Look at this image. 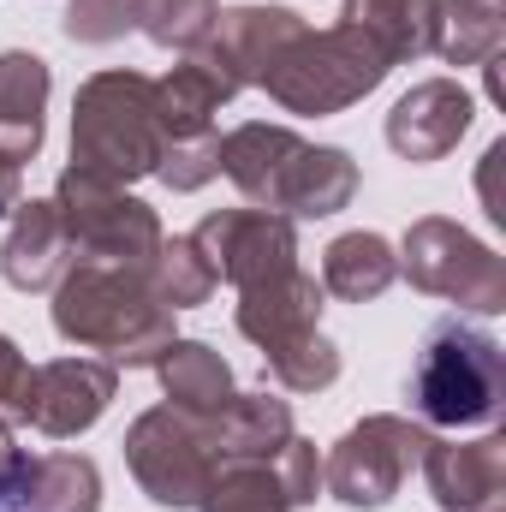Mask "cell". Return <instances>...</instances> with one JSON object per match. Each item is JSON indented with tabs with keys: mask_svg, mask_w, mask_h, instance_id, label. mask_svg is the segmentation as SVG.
<instances>
[{
	"mask_svg": "<svg viewBox=\"0 0 506 512\" xmlns=\"http://www.w3.org/2000/svg\"><path fill=\"white\" fill-rule=\"evenodd\" d=\"M173 316L143 268H114V262H72L54 286V334L84 346V352H108V364L120 370H155V358L179 340Z\"/></svg>",
	"mask_w": 506,
	"mask_h": 512,
	"instance_id": "obj_1",
	"label": "cell"
},
{
	"mask_svg": "<svg viewBox=\"0 0 506 512\" xmlns=\"http://www.w3.org/2000/svg\"><path fill=\"white\" fill-rule=\"evenodd\" d=\"M405 399L435 429H489L506 405V352L501 340L465 316H441L411 364Z\"/></svg>",
	"mask_w": 506,
	"mask_h": 512,
	"instance_id": "obj_2",
	"label": "cell"
},
{
	"mask_svg": "<svg viewBox=\"0 0 506 512\" xmlns=\"http://www.w3.org/2000/svg\"><path fill=\"white\" fill-rule=\"evenodd\" d=\"M167 155V131L155 120V78L143 72H96L72 96V167H90L114 185L149 179Z\"/></svg>",
	"mask_w": 506,
	"mask_h": 512,
	"instance_id": "obj_3",
	"label": "cell"
},
{
	"mask_svg": "<svg viewBox=\"0 0 506 512\" xmlns=\"http://www.w3.org/2000/svg\"><path fill=\"white\" fill-rule=\"evenodd\" d=\"M393 66L376 54L370 36H358L352 24H334V30H298L262 72L256 90H268L274 108L286 114H346L352 102H364L370 90H381Z\"/></svg>",
	"mask_w": 506,
	"mask_h": 512,
	"instance_id": "obj_4",
	"label": "cell"
},
{
	"mask_svg": "<svg viewBox=\"0 0 506 512\" xmlns=\"http://www.w3.org/2000/svg\"><path fill=\"white\" fill-rule=\"evenodd\" d=\"M126 465L155 507L185 512L203 501V489L215 483V471L227 459H221V441H215L209 417L179 411V405H155L126 429Z\"/></svg>",
	"mask_w": 506,
	"mask_h": 512,
	"instance_id": "obj_5",
	"label": "cell"
},
{
	"mask_svg": "<svg viewBox=\"0 0 506 512\" xmlns=\"http://www.w3.org/2000/svg\"><path fill=\"white\" fill-rule=\"evenodd\" d=\"M54 209H60V227L72 239L78 262H114V268H143L155 245L167 239L155 209L143 197H131L126 185L90 173V167H66L60 185H54Z\"/></svg>",
	"mask_w": 506,
	"mask_h": 512,
	"instance_id": "obj_6",
	"label": "cell"
},
{
	"mask_svg": "<svg viewBox=\"0 0 506 512\" xmlns=\"http://www.w3.org/2000/svg\"><path fill=\"white\" fill-rule=\"evenodd\" d=\"M399 274L423 298H447L471 316H501L506 310V262L447 215H423L405 227Z\"/></svg>",
	"mask_w": 506,
	"mask_h": 512,
	"instance_id": "obj_7",
	"label": "cell"
},
{
	"mask_svg": "<svg viewBox=\"0 0 506 512\" xmlns=\"http://www.w3.org/2000/svg\"><path fill=\"white\" fill-rule=\"evenodd\" d=\"M429 441H435V435H429L423 423L393 417V411H376V417L352 423V429L328 447V459H322V489H328L340 507L376 512V507H387V501L405 489V477L423 465Z\"/></svg>",
	"mask_w": 506,
	"mask_h": 512,
	"instance_id": "obj_8",
	"label": "cell"
},
{
	"mask_svg": "<svg viewBox=\"0 0 506 512\" xmlns=\"http://www.w3.org/2000/svg\"><path fill=\"white\" fill-rule=\"evenodd\" d=\"M197 239V251L209 256V268H215V280H227V286H256V280H268V274H286V268H298V221H286V215H268V209H215V215H203V227L191 233Z\"/></svg>",
	"mask_w": 506,
	"mask_h": 512,
	"instance_id": "obj_9",
	"label": "cell"
},
{
	"mask_svg": "<svg viewBox=\"0 0 506 512\" xmlns=\"http://www.w3.org/2000/svg\"><path fill=\"white\" fill-rule=\"evenodd\" d=\"M114 387H120V370L108 358H54V364H36L18 423H30L48 441H78L84 429H96L108 417Z\"/></svg>",
	"mask_w": 506,
	"mask_h": 512,
	"instance_id": "obj_10",
	"label": "cell"
},
{
	"mask_svg": "<svg viewBox=\"0 0 506 512\" xmlns=\"http://www.w3.org/2000/svg\"><path fill=\"white\" fill-rule=\"evenodd\" d=\"M471 120H477V102H471V90L459 78H423V84H411L393 102V114H387V149L399 161H417V167L447 161L459 149V137L471 131Z\"/></svg>",
	"mask_w": 506,
	"mask_h": 512,
	"instance_id": "obj_11",
	"label": "cell"
},
{
	"mask_svg": "<svg viewBox=\"0 0 506 512\" xmlns=\"http://www.w3.org/2000/svg\"><path fill=\"white\" fill-rule=\"evenodd\" d=\"M352 197H358V161L346 149H334V143H298L280 161L262 209L268 215H286V221H328Z\"/></svg>",
	"mask_w": 506,
	"mask_h": 512,
	"instance_id": "obj_12",
	"label": "cell"
},
{
	"mask_svg": "<svg viewBox=\"0 0 506 512\" xmlns=\"http://www.w3.org/2000/svg\"><path fill=\"white\" fill-rule=\"evenodd\" d=\"M298 30H310V24H304V12H292V6H227V12L215 18V36H209L197 54H203L233 90H251V84H262L268 60H274Z\"/></svg>",
	"mask_w": 506,
	"mask_h": 512,
	"instance_id": "obj_13",
	"label": "cell"
},
{
	"mask_svg": "<svg viewBox=\"0 0 506 512\" xmlns=\"http://www.w3.org/2000/svg\"><path fill=\"white\" fill-rule=\"evenodd\" d=\"M423 483L441 512H477L506 495V435L483 441H429L423 453Z\"/></svg>",
	"mask_w": 506,
	"mask_h": 512,
	"instance_id": "obj_14",
	"label": "cell"
},
{
	"mask_svg": "<svg viewBox=\"0 0 506 512\" xmlns=\"http://www.w3.org/2000/svg\"><path fill=\"white\" fill-rule=\"evenodd\" d=\"M233 322H239V334L251 346H262V352H274V346H286L298 334H316L322 328V280L304 274V268L268 274V280H256V286L239 292Z\"/></svg>",
	"mask_w": 506,
	"mask_h": 512,
	"instance_id": "obj_15",
	"label": "cell"
},
{
	"mask_svg": "<svg viewBox=\"0 0 506 512\" xmlns=\"http://www.w3.org/2000/svg\"><path fill=\"white\" fill-rule=\"evenodd\" d=\"M66 268H72V239L60 227L54 197L48 203H36V197L18 203L6 239H0V280L12 292H48V286H60Z\"/></svg>",
	"mask_w": 506,
	"mask_h": 512,
	"instance_id": "obj_16",
	"label": "cell"
},
{
	"mask_svg": "<svg viewBox=\"0 0 506 512\" xmlns=\"http://www.w3.org/2000/svg\"><path fill=\"white\" fill-rule=\"evenodd\" d=\"M48 90H54V72L42 54L30 48H6L0 54V155L6 161H30L48 137Z\"/></svg>",
	"mask_w": 506,
	"mask_h": 512,
	"instance_id": "obj_17",
	"label": "cell"
},
{
	"mask_svg": "<svg viewBox=\"0 0 506 512\" xmlns=\"http://www.w3.org/2000/svg\"><path fill=\"white\" fill-rule=\"evenodd\" d=\"M233 96L239 90L203 54H179V66L167 78H155V120L167 131V143H191V137H209L215 131V114Z\"/></svg>",
	"mask_w": 506,
	"mask_h": 512,
	"instance_id": "obj_18",
	"label": "cell"
},
{
	"mask_svg": "<svg viewBox=\"0 0 506 512\" xmlns=\"http://www.w3.org/2000/svg\"><path fill=\"white\" fill-rule=\"evenodd\" d=\"M340 24L370 36L387 66H411V60L435 54L441 0H340Z\"/></svg>",
	"mask_w": 506,
	"mask_h": 512,
	"instance_id": "obj_19",
	"label": "cell"
},
{
	"mask_svg": "<svg viewBox=\"0 0 506 512\" xmlns=\"http://www.w3.org/2000/svg\"><path fill=\"white\" fill-rule=\"evenodd\" d=\"M12 512H102V471L84 453H42L24 465Z\"/></svg>",
	"mask_w": 506,
	"mask_h": 512,
	"instance_id": "obj_20",
	"label": "cell"
},
{
	"mask_svg": "<svg viewBox=\"0 0 506 512\" xmlns=\"http://www.w3.org/2000/svg\"><path fill=\"white\" fill-rule=\"evenodd\" d=\"M215 441H221V459H274L298 429H292V405L280 393H233L215 417Z\"/></svg>",
	"mask_w": 506,
	"mask_h": 512,
	"instance_id": "obj_21",
	"label": "cell"
},
{
	"mask_svg": "<svg viewBox=\"0 0 506 512\" xmlns=\"http://www.w3.org/2000/svg\"><path fill=\"white\" fill-rule=\"evenodd\" d=\"M393 280H399V256L381 233L358 227L322 251V292H334L340 304H376Z\"/></svg>",
	"mask_w": 506,
	"mask_h": 512,
	"instance_id": "obj_22",
	"label": "cell"
},
{
	"mask_svg": "<svg viewBox=\"0 0 506 512\" xmlns=\"http://www.w3.org/2000/svg\"><path fill=\"white\" fill-rule=\"evenodd\" d=\"M155 376H161V393L167 405L179 411H197V417H215L227 399H233V370L215 346L203 340H173L161 358H155Z\"/></svg>",
	"mask_w": 506,
	"mask_h": 512,
	"instance_id": "obj_23",
	"label": "cell"
},
{
	"mask_svg": "<svg viewBox=\"0 0 506 512\" xmlns=\"http://www.w3.org/2000/svg\"><path fill=\"white\" fill-rule=\"evenodd\" d=\"M304 137L292 126H268V120H251V126H233L221 137V173L239 185V197L262 209V197H268V185H274V173H280V161L298 149Z\"/></svg>",
	"mask_w": 506,
	"mask_h": 512,
	"instance_id": "obj_24",
	"label": "cell"
},
{
	"mask_svg": "<svg viewBox=\"0 0 506 512\" xmlns=\"http://www.w3.org/2000/svg\"><path fill=\"white\" fill-rule=\"evenodd\" d=\"M506 42V18L495 0H441L435 54L447 66H489Z\"/></svg>",
	"mask_w": 506,
	"mask_h": 512,
	"instance_id": "obj_25",
	"label": "cell"
},
{
	"mask_svg": "<svg viewBox=\"0 0 506 512\" xmlns=\"http://www.w3.org/2000/svg\"><path fill=\"white\" fill-rule=\"evenodd\" d=\"M143 274H149V286H155V298L167 304V310H197V304H209L215 298V268H209V256L197 251V239L185 233V239H161L155 256L143 262Z\"/></svg>",
	"mask_w": 506,
	"mask_h": 512,
	"instance_id": "obj_26",
	"label": "cell"
},
{
	"mask_svg": "<svg viewBox=\"0 0 506 512\" xmlns=\"http://www.w3.org/2000/svg\"><path fill=\"white\" fill-rule=\"evenodd\" d=\"M197 512H292V501L268 459H227L215 471V483L203 489Z\"/></svg>",
	"mask_w": 506,
	"mask_h": 512,
	"instance_id": "obj_27",
	"label": "cell"
},
{
	"mask_svg": "<svg viewBox=\"0 0 506 512\" xmlns=\"http://www.w3.org/2000/svg\"><path fill=\"white\" fill-rule=\"evenodd\" d=\"M221 0H137V30L167 54H197L215 36Z\"/></svg>",
	"mask_w": 506,
	"mask_h": 512,
	"instance_id": "obj_28",
	"label": "cell"
},
{
	"mask_svg": "<svg viewBox=\"0 0 506 512\" xmlns=\"http://www.w3.org/2000/svg\"><path fill=\"white\" fill-rule=\"evenodd\" d=\"M262 370H268V382L286 387V393H322V387L340 382V346L316 328V334H298V340L262 352Z\"/></svg>",
	"mask_w": 506,
	"mask_h": 512,
	"instance_id": "obj_29",
	"label": "cell"
},
{
	"mask_svg": "<svg viewBox=\"0 0 506 512\" xmlns=\"http://www.w3.org/2000/svg\"><path fill=\"white\" fill-rule=\"evenodd\" d=\"M60 30H66V42L108 48L126 30H137V0H72L66 18H60Z\"/></svg>",
	"mask_w": 506,
	"mask_h": 512,
	"instance_id": "obj_30",
	"label": "cell"
},
{
	"mask_svg": "<svg viewBox=\"0 0 506 512\" xmlns=\"http://www.w3.org/2000/svg\"><path fill=\"white\" fill-rule=\"evenodd\" d=\"M221 173V137L209 131V137H191V143H167V155H161V167H155V179L167 185V191H203L209 179Z\"/></svg>",
	"mask_w": 506,
	"mask_h": 512,
	"instance_id": "obj_31",
	"label": "cell"
},
{
	"mask_svg": "<svg viewBox=\"0 0 506 512\" xmlns=\"http://www.w3.org/2000/svg\"><path fill=\"white\" fill-rule=\"evenodd\" d=\"M268 465H274V477H280V489H286L292 507H310L316 501V489H322V453H316V441L292 435Z\"/></svg>",
	"mask_w": 506,
	"mask_h": 512,
	"instance_id": "obj_32",
	"label": "cell"
},
{
	"mask_svg": "<svg viewBox=\"0 0 506 512\" xmlns=\"http://www.w3.org/2000/svg\"><path fill=\"white\" fill-rule=\"evenodd\" d=\"M24 393H30V364H24V352L0 334V411L18 417V411H24Z\"/></svg>",
	"mask_w": 506,
	"mask_h": 512,
	"instance_id": "obj_33",
	"label": "cell"
},
{
	"mask_svg": "<svg viewBox=\"0 0 506 512\" xmlns=\"http://www.w3.org/2000/svg\"><path fill=\"white\" fill-rule=\"evenodd\" d=\"M24 465H30V453L12 441V423L0 417V501H12V489H18V477H24Z\"/></svg>",
	"mask_w": 506,
	"mask_h": 512,
	"instance_id": "obj_34",
	"label": "cell"
},
{
	"mask_svg": "<svg viewBox=\"0 0 506 512\" xmlns=\"http://www.w3.org/2000/svg\"><path fill=\"white\" fill-rule=\"evenodd\" d=\"M18 203H24V167L0 155V215H12Z\"/></svg>",
	"mask_w": 506,
	"mask_h": 512,
	"instance_id": "obj_35",
	"label": "cell"
},
{
	"mask_svg": "<svg viewBox=\"0 0 506 512\" xmlns=\"http://www.w3.org/2000/svg\"><path fill=\"white\" fill-rule=\"evenodd\" d=\"M477 512H506V507H501V501H489V507H477Z\"/></svg>",
	"mask_w": 506,
	"mask_h": 512,
	"instance_id": "obj_36",
	"label": "cell"
}]
</instances>
